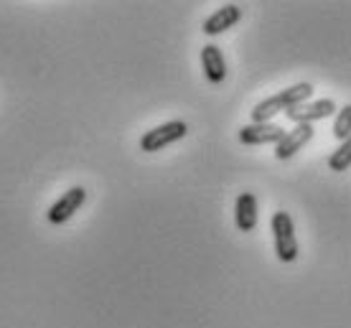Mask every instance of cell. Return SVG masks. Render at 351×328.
Wrapping results in <instances>:
<instances>
[{"label": "cell", "instance_id": "obj_1", "mask_svg": "<svg viewBox=\"0 0 351 328\" xmlns=\"http://www.w3.org/2000/svg\"><path fill=\"white\" fill-rule=\"evenodd\" d=\"M311 94H313V84H308V81L293 84V87L282 89L278 94L263 99L260 105H255L250 117H252V123H267V120H272V117L280 115V112H288L293 107L306 105L308 99H311Z\"/></svg>", "mask_w": 351, "mask_h": 328}, {"label": "cell", "instance_id": "obj_2", "mask_svg": "<svg viewBox=\"0 0 351 328\" xmlns=\"http://www.w3.org/2000/svg\"><path fill=\"white\" fill-rule=\"evenodd\" d=\"M272 240H275V255L280 262H295L298 257V240H295V229H293V219L288 212L272 214Z\"/></svg>", "mask_w": 351, "mask_h": 328}, {"label": "cell", "instance_id": "obj_3", "mask_svg": "<svg viewBox=\"0 0 351 328\" xmlns=\"http://www.w3.org/2000/svg\"><path fill=\"white\" fill-rule=\"evenodd\" d=\"M186 133H189V125L184 120H171V123H163L158 127H153L141 138V151L145 153H158L163 151L166 145H173V142L184 140Z\"/></svg>", "mask_w": 351, "mask_h": 328}, {"label": "cell", "instance_id": "obj_4", "mask_svg": "<svg viewBox=\"0 0 351 328\" xmlns=\"http://www.w3.org/2000/svg\"><path fill=\"white\" fill-rule=\"evenodd\" d=\"M84 201H87V188H84V186H71L69 191H64V196H59V199L53 201L46 216H49V222H51V224L69 222L71 216H74V214L84 206Z\"/></svg>", "mask_w": 351, "mask_h": 328}, {"label": "cell", "instance_id": "obj_5", "mask_svg": "<svg viewBox=\"0 0 351 328\" xmlns=\"http://www.w3.org/2000/svg\"><path fill=\"white\" fill-rule=\"evenodd\" d=\"M285 138V130L272 123H250L239 127V142L245 145H278Z\"/></svg>", "mask_w": 351, "mask_h": 328}, {"label": "cell", "instance_id": "obj_6", "mask_svg": "<svg viewBox=\"0 0 351 328\" xmlns=\"http://www.w3.org/2000/svg\"><path fill=\"white\" fill-rule=\"evenodd\" d=\"M334 112H336L334 99H316V102H306V105L288 110L285 117L295 125H313V123H318V120L331 117Z\"/></svg>", "mask_w": 351, "mask_h": 328}, {"label": "cell", "instance_id": "obj_7", "mask_svg": "<svg viewBox=\"0 0 351 328\" xmlns=\"http://www.w3.org/2000/svg\"><path fill=\"white\" fill-rule=\"evenodd\" d=\"M239 21H242V8H239L237 3H227V5L217 8L206 21H204L202 31L206 36H219V34H224V31H229L232 26H237Z\"/></svg>", "mask_w": 351, "mask_h": 328}, {"label": "cell", "instance_id": "obj_8", "mask_svg": "<svg viewBox=\"0 0 351 328\" xmlns=\"http://www.w3.org/2000/svg\"><path fill=\"white\" fill-rule=\"evenodd\" d=\"M313 133H316V130H313V125H295V127H293V130H288V133H285V138L275 145V158H278V160L293 158V155H295L303 145H308V142H311Z\"/></svg>", "mask_w": 351, "mask_h": 328}, {"label": "cell", "instance_id": "obj_9", "mask_svg": "<svg viewBox=\"0 0 351 328\" xmlns=\"http://www.w3.org/2000/svg\"><path fill=\"white\" fill-rule=\"evenodd\" d=\"M202 66H204V77L211 81V84H221L227 79V62H224V53L217 44H206L202 49Z\"/></svg>", "mask_w": 351, "mask_h": 328}, {"label": "cell", "instance_id": "obj_10", "mask_svg": "<svg viewBox=\"0 0 351 328\" xmlns=\"http://www.w3.org/2000/svg\"><path fill=\"white\" fill-rule=\"evenodd\" d=\"M234 224L239 231H252L257 227V199L250 191H242L234 201Z\"/></svg>", "mask_w": 351, "mask_h": 328}, {"label": "cell", "instance_id": "obj_11", "mask_svg": "<svg viewBox=\"0 0 351 328\" xmlns=\"http://www.w3.org/2000/svg\"><path fill=\"white\" fill-rule=\"evenodd\" d=\"M351 166V138L349 140H343L334 153H331V158H328V168L336 171V173H341V171H349Z\"/></svg>", "mask_w": 351, "mask_h": 328}, {"label": "cell", "instance_id": "obj_12", "mask_svg": "<svg viewBox=\"0 0 351 328\" xmlns=\"http://www.w3.org/2000/svg\"><path fill=\"white\" fill-rule=\"evenodd\" d=\"M334 138L336 140H349L351 138V105L341 107L339 112H336V120H334Z\"/></svg>", "mask_w": 351, "mask_h": 328}]
</instances>
